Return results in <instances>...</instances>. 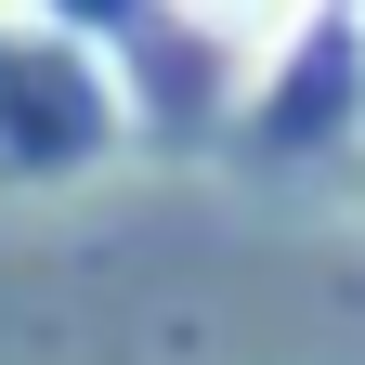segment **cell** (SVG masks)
Returning <instances> with one entry per match:
<instances>
[{
  "mask_svg": "<svg viewBox=\"0 0 365 365\" xmlns=\"http://www.w3.org/2000/svg\"><path fill=\"white\" fill-rule=\"evenodd\" d=\"M248 130H261V144H287V157L365 130V14L327 0L313 26L274 39V66H261V91H248Z\"/></svg>",
  "mask_w": 365,
  "mask_h": 365,
  "instance_id": "1",
  "label": "cell"
},
{
  "mask_svg": "<svg viewBox=\"0 0 365 365\" xmlns=\"http://www.w3.org/2000/svg\"><path fill=\"white\" fill-rule=\"evenodd\" d=\"M170 14L196 26V39H222V53H274V39H287V26H313L327 0H170Z\"/></svg>",
  "mask_w": 365,
  "mask_h": 365,
  "instance_id": "2",
  "label": "cell"
}]
</instances>
